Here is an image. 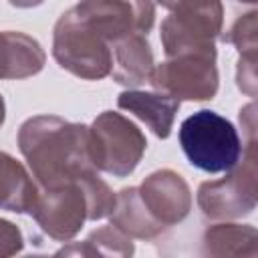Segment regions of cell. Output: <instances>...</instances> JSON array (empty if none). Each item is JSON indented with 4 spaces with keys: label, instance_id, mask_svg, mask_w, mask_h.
<instances>
[{
    "label": "cell",
    "instance_id": "obj_19",
    "mask_svg": "<svg viewBox=\"0 0 258 258\" xmlns=\"http://www.w3.org/2000/svg\"><path fill=\"white\" fill-rule=\"evenodd\" d=\"M236 85L244 95L256 97V56L240 54L236 67Z\"/></svg>",
    "mask_w": 258,
    "mask_h": 258
},
{
    "label": "cell",
    "instance_id": "obj_1",
    "mask_svg": "<svg viewBox=\"0 0 258 258\" xmlns=\"http://www.w3.org/2000/svg\"><path fill=\"white\" fill-rule=\"evenodd\" d=\"M18 149L40 187L95 173L89 127L56 115H34L18 129Z\"/></svg>",
    "mask_w": 258,
    "mask_h": 258
},
{
    "label": "cell",
    "instance_id": "obj_23",
    "mask_svg": "<svg viewBox=\"0 0 258 258\" xmlns=\"http://www.w3.org/2000/svg\"><path fill=\"white\" fill-rule=\"evenodd\" d=\"M4 119H6V103H4V97L0 95V127L4 125Z\"/></svg>",
    "mask_w": 258,
    "mask_h": 258
},
{
    "label": "cell",
    "instance_id": "obj_13",
    "mask_svg": "<svg viewBox=\"0 0 258 258\" xmlns=\"http://www.w3.org/2000/svg\"><path fill=\"white\" fill-rule=\"evenodd\" d=\"M153 67V50L145 34H129L113 42L111 77L115 83L131 89L149 83Z\"/></svg>",
    "mask_w": 258,
    "mask_h": 258
},
{
    "label": "cell",
    "instance_id": "obj_8",
    "mask_svg": "<svg viewBox=\"0 0 258 258\" xmlns=\"http://www.w3.org/2000/svg\"><path fill=\"white\" fill-rule=\"evenodd\" d=\"M149 83L177 101H210L220 87L216 52H183L153 67Z\"/></svg>",
    "mask_w": 258,
    "mask_h": 258
},
{
    "label": "cell",
    "instance_id": "obj_17",
    "mask_svg": "<svg viewBox=\"0 0 258 258\" xmlns=\"http://www.w3.org/2000/svg\"><path fill=\"white\" fill-rule=\"evenodd\" d=\"M135 252L133 238L123 234L119 228L113 224L97 228L89 234L85 242H71L69 246L60 248L56 254L58 256H131Z\"/></svg>",
    "mask_w": 258,
    "mask_h": 258
},
{
    "label": "cell",
    "instance_id": "obj_16",
    "mask_svg": "<svg viewBox=\"0 0 258 258\" xmlns=\"http://www.w3.org/2000/svg\"><path fill=\"white\" fill-rule=\"evenodd\" d=\"M38 187L26 167L6 151H0V210L30 214Z\"/></svg>",
    "mask_w": 258,
    "mask_h": 258
},
{
    "label": "cell",
    "instance_id": "obj_15",
    "mask_svg": "<svg viewBox=\"0 0 258 258\" xmlns=\"http://www.w3.org/2000/svg\"><path fill=\"white\" fill-rule=\"evenodd\" d=\"M111 224L119 228L129 238L153 240L165 232V228L147 212L141 202L137 185L123 187L115 198V208L111 212Z\"/></svg>",
    "mask_w": 258,
    "mask_h": 258
},
{
    "label": "cell",
    "instance_id": "obj_2",
    "mask_svg": "<svg viewBox=\"0 0 258 258\" xmlns=\"http://www.w3.org/2000/svg\"><path fill=\"white\" fill-rule=\"evenodd\" d=\"M179 145L187 161L206 173H226L238 165L244 147L232 121L202 109L179 125Z\"/></svg>",
    "mask_w": 258,
    "mask_h": 258
},
{
    "label": "cell",
    "instance_id": "obj_20",
    "mask_svg": "<svg viewBox=\"0 0 258 258\" xmlns=\"http://www.w3.org/2000/svg\"><path fill=\"white\" fill-rule=\"evenodd\" d=\"M24 248L22 232L16 224L0 218V258L14 256Z\"/></svg>",
    "mask_w": 258,
    "mask_h": 258
},
{
    "label": "cell",
    "instance_id": "obj_7",
    "mask_svg": "<svg viewBox=\"0 0 258 258\" xmlns=\"http://www.w3.org/2000/svg\"><path fill=\"white\" fill-rule=\"evenodd\" d=\"M91 175V173H89ZM40 187L30 216L38 228L56 242H67L75 238L91 214L87 177Z\"/></svg>",
    "mask_w": 258,
    "mask_h": 258
},
{
    "label": "cell",
    "instance_id": "obj_12",
    "mask_svg": "<svg viewBox=\"0 0 258 258\" xmlns=\"http://www.w3.org/2000/svg\"><path fill=\"white\" fill-rule=\"evenodd\" d=\"M46 54L40 42L24 32L0 30V79H28L44 69Z\"/></svg>",
    "mask_w": 258,
    "mask_h": 258
},
{
    "label": "cell",
    "instance_id": "obj_11",
    "mask_svg": "<svg viewBox=\"0 0 258 258\" xmlns=\"http://www.w3.org/2000/svg\"><path fill=\"white\" fill-rule=\"evenodd\" d=\"M117 107L143 121L159 139H167L173 129L179 101L159 91L127 89L117 97Z\"/></svg>",
    "mask_w": 258,
    "mask_h": 258
},
{
    "label": "cell",
    "instance_id": "obj_18",
    "mask_svg": "<svg viewBox=\"0 0 258 258\" xmlns=\"http://www.w3.org/2000/svg\"><path fill=\"white\" fill-rule=\"evenodd\" d=\"M256 10H250L242 16H238L232 26L220 34V38L228 44H234L236 50L240 54H248V56H256V48H258V24H256Z\"/></svg>",
    "mask_w": 258,
    "mask_h": 258
},
{
    "label": "cell",
    "instance_id": "obj_3",
    "mask_svg": "<svg viewBox=\"0 0 258 258\" xmlns=\"http://www.w3.org/2000/svg\"><path fill=\"white\" fill-rule=\"evenodd\" d=\"M169 10L161 22L165 56L183 52H216V38L224 26L222 0H157Z\"/></svg>",
    "mask_w": 258,
    "mask_h": 258
},
{
    "label": "cell",
    "instance_id": "obj_4",
    "mask_svg": "<svg viewBox=\"0 0 258 258\" xmlns=\"http://www.w3.org/2000/svg\"><path fill=\"white\" fill-rule=\"evenodd\" d=\"M52 56L62 71L85 81H101L113 69V44L85 24L73 8L64 10L54 24Z\"/></svg>",
    "mask_w": 258,
    "mask_h": 258
},
{
    "label": "cell",
    "instance_id": "obj_6",
    "mask_svg": "<svg viewBox=\"0 0 258 258\" xmlns=\"http://www.w3.org/2000/svg\"><path fill=\"white\" fill-rule=\"evenodd\" d=\"M256 139L246 141V149L236 167L224 177L204 181L198 187V206L210 220H236L250 216L258 202Z\"/></svg>",
    "mask_w": 258,
    "mask_h": 258
},
{
    "label": "cell",
    "instance_id": "obj_24",
    "mask_svg": "<svg viewBox=\"0 0 258 258\" xmlns=\"http://www.w3.org/2000/svg\"><path fill=\"white\" fill-rule=\"evenodd\" d=\"M236 2H240V4H250V6L256 4V0H236Z\"/></svg>",
    "mask_w": 258,
    "mask_h": 258
},
{
    "label": "cell",
    "instance_id": "obj_5",
    "mask_svg": "<svg viewBox=\"0 0 258 258\" xmlns=\"http://www.w3.org/2000/svg\"><path fill=\"white\" fill-rule=\"evenodd\" d=\"M147 149L143 131L125 115L103 111L89 125V151L97 171L127 177Z\"/></svg>",
    "mask_w": 258,
    "mask_h": 258
},
{
    "label": "cell",
    "instance_id": "obj_14",
    "mask_svg": "<svg viewBox=\"0 0 258 258\" xmlns=\"http://www.w3.org/2000/svg\"><path fill=\"white\" fill-rule=\"evenodd\" d=\"M202 252L216 258H256L258 232L250 224H214L202 236Z\"/></svg>",
    "mask_w": 258,
    "mask_h": 258
},
{
    "label": "cell",
    "instance_id": "obj_21",
    "mask_svg": "<svg viewBox=\"0 0 258 258\" xmlns=\"http://www.w3.org/2000/svg\"><path fill=\"white\" fill-rule=\"evenodd\" d=\"M240 123H242V129L246 131L248 139H256L254 133H256V105L254 103H248L240 109Z\"/></svg>",
    "mask_w": 258,
    "mask_h": 258
},
{
    "label": "cell",
    "instance_id": "obj_22",
    "mask_svg": "<svg viewBox=\"0 0 258 258\" xmlns=\"http://www.w3.org/2000/svg\"><path fill=\"white\" fill-rule=\"evenodd\" d=\"M44 0H8V4L16 6V8H34V6H40Z\"/></svg>",
    "mask_w": 258,
    "mask_h": 258
},
{
    "label": "cell",
    "instance_id": "obj_10",
    "mask_svg": "<svg viewBox=\"0 0 258 258\" xmlns=\"http://www.w3.org/2000/svg\"><path fill=\"white\" fill-rule=\"evenodd\" d=\"M139 196L147 212L165 228L177 226L189 216L191 210V189L181 173L163 167L149 173L141 185H137Z\"/></svg>",
    "mask_w": 258,
    "mask_h": 258
},
{
    "label": "cell",
    "instance_id": "obj_9",
    "mask_svg": "<svg viewBox=\"0 0 258 258\" xmlns=\"http://www.w3.org/2000/svg\"><path fill=\"white\" fill-rule=\"evenodd\" d=\"M73 10L111 44L129 34H147L155 22L151 0H81Z\"/></svg>",
    "mask_w": 258,
    "mask_h": 258
}]
</instances>
